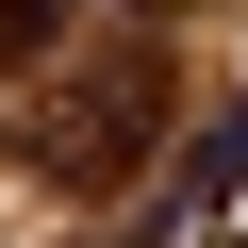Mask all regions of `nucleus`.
<instances>
[{
    "label": "nucleus",
    "mask_w": 248,
    "mask_h": 248,
    "mask_svg": "<svg viewBox=\"0 0 248 248\" xmlns=\"http://www.w3.org/2000/svg\"><path fill=\"white\" fill-rule=\"evenodd\" d=\"M33 182H66V199H116L133 166H166V33H99L50 99H33V149H17Z\"/></svg>",
    "instance_id": "obj_1"
},
{
    "label": "nucleus",
    "mask_w": 248,
    "mask_h": 248,
    "mask_svg": "<svg viewBox=\"0 0 248 248\" xmlns=\"http://www.w3.org/2000/svg\"><path fill=\"white\" fill-rule=\"evenodd\" d=\"M182 232H199V248H248V99L199 116V149H182Z\"/></svg>",
    "instance_id": "obj_2"
},
{
    "label": "nucleus",
    "mask_w": 248,
    "mask_h": 248,
    "mask_svg": "<svg viewBox=\"0 0 248 248\" xmlns=\"http://www.w3.org/2000/svg\"><path fill=\"white\" fill-rule=\"evenodd\" d=\"M66 33H83V0H0V66H50Z\"/></svg>",
    "instance_id": "obj_3"
}]
</instances>
